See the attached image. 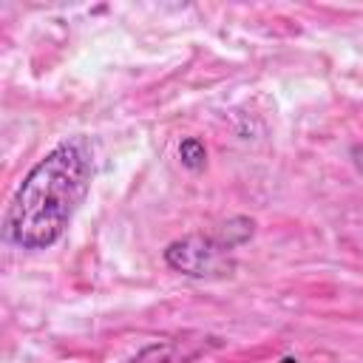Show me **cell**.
Listing matches in <instances>:
<instances>
[{"instance_id": "1", "label": "cell", "mask_w": 363, "mask_h": 363, "mask_svg": "<svg viewBox=\"0 0 363 363\" xmlns=\"http://www.w3.org/2000/svg\"><path fill=\"white\" fill-rule=\"evenodd\" d=\"M94 179V159L82 139L51 147L20 182L6 218L3 235L17 250H48L68 230Z\"/></svg>"}, {"instance_id": "2", "label": "cell", "mask_w": 363, "mask_h": 363, "mask_svg": "<svg viewBox=\"0 0 363 363\" xmlns=\"http://www.w3.org/2000/svg\"><path fill=\"white\" fill-rule=\"evenodd\" d=\"M164 264L187 278H224L235 269L233 250L218 235L193 233L164 247Z\"/></svg>"}, {"instance_id": "3", "label": "cell", "mask_w": 363, "mask_h": 363, "mask_svg": "<svg viewBox=\"0 0 363 363\" xmlns=\"http://www.w3.org/2000/svg\"><path fill=\"white\" fill-rule=\"evenodd\" d=\"M252 233H255V221L252 218H247V216H235V218H230V221H224L221 224V230L216 233L230 250H235V247H241L244 241H250L252 238Z\"/></svg>"}, {"instance_id": "4", "label": "cell", "mask_w": 363, "mask_h": 363, "mask_svg": "<svg viewBox=\"0 0 363 363\" xmlns=\"http://www.w3.org/2000/svg\"><path fill=\"white\" fill-rule=\"evenodd\" d=\"M179 159H182V164H184L187 170H201L204 162H207V147H204V142L196 139V136L182 139V142H179Z\"/></svg>"}, {"instance_id": "5", "label": "cell", "mask_w": 363, "mask_h": 363, "mask_svg": "<svg viewBox=\"0 0 363 363\" xmlns=\"http://www.w3.org/2000/svg\"><path fill=\"white\" fill-rule=\"evenodd\" d=\"M354 159H357V164L363 167V147H354Z\"/></svg>"}]
</instances>
